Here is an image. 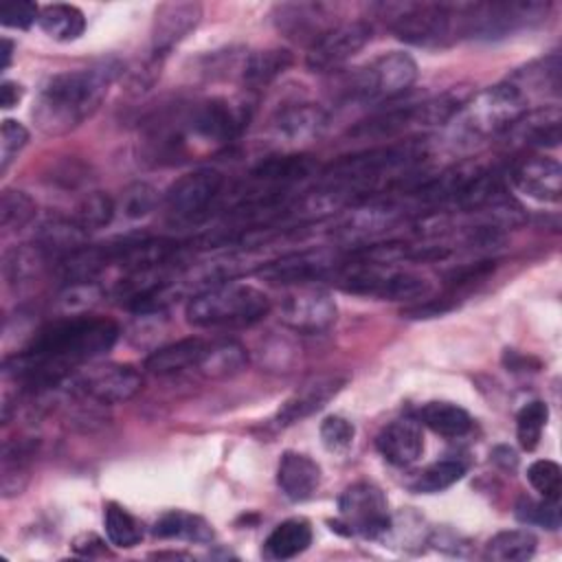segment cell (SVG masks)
Here are the masks:
<instances>
[{
	"mask_svg": "<svg viewBox=\"0 0 562 562\" xmlns=\"http://www.w3.org/2000/svg\"><path fill=\"white\" fill-rule=\"evenodd\" d=\"M40 26L46 35H50L57 42H72L86 31V18L83 13L72 4H46L40 9Z\"/></svg>",
	"mask_w": 562,
	"mask_h": 562,
	"instance_id": "obj_36",
	"label": "cell"
},
{
	"mask_svg": "<svg viewBox=\"0 0 562 562\" xmlns=\"http://www.w3.org/2000/svg\"><path fill=\"white\" fill-rule=\"evenodd\" d=\"M35 20H40V9L35 2L18 0L0 7V22L9 29H29Z\"/></svg>",
	"mask_w": 562,
	"mask_h": 562,
	"instance_id": "obj_49",
	"label": "cell"
},
{
	"mask_svg": "<svg viewBox=\"0 0 562 562\" xmlns=\"http://www.w3.org/2000/svg\"><path fill=\"white\" fill-rule=\"evenodd\" d=\"M11 55H13V42L9 40V37H2V70H7L9 68V64H11Z\"/></svg>",
	"mask_w": 562,
	"mask_h": 562,
	"instance_id": "obj_53",
	"label": "cell"
},
{
	"mask_svg": "<svg viewBox=\"0 0 562 562\" xmlns=\"http://www.w3.org/2000/svg\"><path fill=\"white\" fill-rule=\"evenodd\" d=\"M35 454H37V439L22 437V439L4 441L2 468H0V476H2L0 487L4 498L18 496L24 490Z\"/></svg>",
	"mask_w": 562,
	"mask_h": 562,
	"instance_id": "obj_27",
	"label": "cell"
},
{
	"mask_svg": "<svg viewBox=\"0 0 562 562\" xmlns=\"http://www.w3.org/2000/svg\"><path fill=\"white\" fill-rule=\"evenodd\" d=\"M426 158V143L417 138L371 147L331 162L325 169V182H338L358 193L364 202L378 191L382 182L395 178L400 171H408Z\"/></svg>",
	"mask_w": 562,
	"mask_h": 562,
	"instance_id": "obj_2",
	"label": "cell"
},
{
	"mask_svg": "<svg viewBox=\"0 0 562 562\" xmlns=\"http://www.w3.org/2000/svg\"><path fill=\"white\" fill-rule=\"evenodd\" d=\"M345 261L325 248L318 250H299V252H288L274 261L261 263L257 274L277 285H307L316 281H325L329 277H336L342 270Z\"/></svg>",
	"mask_w": 562,
	"mask_h": 562,
	"instance_id": "obj_12",
	"label": "cell"
},
{
	"mask_svg": "<svg viewBox=\"0 0 562 562\" xmlns=\"http://www.w3.org/2000/svg\"><path fill=\"white\" fill-rule=\"evenodd\" d=\"M103 527L108 540L119 549H132L143 538L138 520L119 503H108L103 507Z\"/></svg>",
	"mask_w": 562,
	"mask_h": 562,
	"instance_id": "obj_39",
	"label": "cell"
},
{
	"mask_svg": "<svg viewBox=\"0 0 562 562\" xmlns=\"http://www.w3.org/2000/svg\"><path fill=\"white\" fill-rule=\"evenodd\" d=\"M312 544V527L303 518H290L277 525L263 542V553L272 560H290Z\"/></svg>",
	"mask_w": 562,
	"mask_h": 562,
	"instance_id": "obj_33",
	"label": "cell"
},
{
	"mask_svg": "<svg viewBox=\"0 0 562 562\" xmlns=\"http://www.w3.org/2000/svg\"><path fill=\"white\" fill-rule=\"evenodd\" d=\"M112 263L110 257V246L101 244V246H90L86 244L83 248L57 259V274L61 277V281L68 283H86V281H94V277L105 270Z\"/></svg>",
	"mask_w": 562,
	"mask_h": 562,
	"instance_id": "obj_29",
	"label": "cell"
},
{
	"mask_svg": "<svg viewBox=\"0 0 562 562\" xmlns=\"http://www.w3.org/2000/svg\"><path fill=\"white\" fill-rule=\"evenodd\" d=\"M224 176L213 167H200L180 176L165 193L167 213L178 222H191L206 213L220 195Z\"/></svg>",
	"mask_w": 562,
	"mask_h": 562,
	"instance_id": "obj_13",
	"label": "cell"
},
{
	"mask_svg": "<svg viewBox=\"0 0 562 562\" xmlns=\"http://www.w3.org/2000/svg\"><path fill=\"white\" fill-rule=\"evenodd\" d=\"M246 364H248L246 347L237 340L222 338L206 345V351L198 364V371L206 378L222 380V378L237 375L239 371L246 369Z\"/></svg>",
	"mask_w": 562,
	"mask_h": 562,
	"instance_id": "obj_30",
	"label": "cell"
},
{
	"mask_svg": "<svg viewBox=\"0 0 562 562\" xmlns=\"http://www.w3.org/2000/svg\"><path fill=\"white\" fill-rule=\"evenodd\" d=\"M206 345L209 342L198 336H189V338L169 342L147 356L145 369L154 375H173V373H182L187 369H198V364L206 351Z\"/></svg>",
	"mask_w": 562,
	"mask_h": 562,
	"instance_id": "obj_26",
	"label": "cell"
},
{
	"mask_svg": "<svg viewBox=\"0 0 562 562\" xmlns=\"http://www.w3.org/2000/svg\"><path fill=\"white\" fill-rule=\"evenodd\" d=\"M516 518L525 525H538L544 529H558L560 527V505L558 501H533V498H520L516 503Z\"/></svg>",
	"mask_w": 562,
	"mask_h": 562,
	"instance_id": "obj_45",
	"label": "cell"
},
{
	"mask_svg": "<svg viewBox=\"0 0 562 562\" xmlns=\"http://www.w3.org/2000/svg\"><path fill=\"white\" fill-rule=\"evenodd\" d=\"M375 446L389 463L397 468H408L424 452V435L415 419H395L382 428Z\"/></svg>",
	"mask_w": 562,
	"mask_h": 562,
	"instance_id": "obj_22",
	"label": "cell"
},
{
	"mask_svg": "<svg viewBox=\"0 0 562 562\" xmlns=\"http://www.w3.org/2000/svg\"><path fill=\"white\" fill-rule=\"evenodd\" d=\"M465 474V463L459 459H443L428 465L413 483L411 490L417 494H437L461 481Z\"/></svg>",
	"mask_w": 562,
	"mask_h": 562,
	"instance_id": "obj_40",
	"label": "cell"
},
{
	"mask_svg": "<svg viewBox=\"0 0 562 562\" xmlns=\"http://www.w3.org/2000/svg\"><path fill=\"white\" fill-rule=\"evenodd\" d=\"M88 231L72 217H55L44 222L35 233V246H40L46 257H66L88 244Z\"/></svg>",
	"mask_w": 562,
	"mask_h": 562,
	"instance_id": "obj_28",
	"label": "cell"
},
{
	"mask_svg": "<svg viewBox=\"0 0 562 562\" xmlns=\"http://www.w3.org/2000/svg\"><path fill=\"white\" fill-rule=\"evenodd\" d=\"M35 202L29 193L18 189L2 191L0 200V226L4 233L22 231L35 217Z\"/></svg>",
	"mask_w": 562,
	"mask_h": 562,
	"instance_id": "obj_42",
	"label": "cell"
},
{
	"mask_svg": "<svg viewBox=\"0 0 562 562\" xmlns=\"http://www.w3.org/2000/svg\"><path fill=\"white\" fill-rule=\"evenodd\" d=\"M345 382H347V378H342L338 373H318V375L307 378L281 404V408L274 415V424L285 428V426H292V424L314 415L316 411H321L329 400H334L340 393Z\"/></svg>",
	"mask_w": 562,
	"mask_h": 562,
	"instance_id": "obj_17",
	"label": "cell"
},
{
	"mask_svg": "<svg viewBox=\"0 0 562 562\" xmlns=\"http://www.w3.org/2000/svg\"><path fill=\"white\" fill-rule=\"evenodd\" d=\"M294 57L288 48H266L255 50L246 57L241 68V81L248 90H259L272 83L292 66Z\"/></svg>",
	"mask_w": 562,
	"mask_h": 562,
	"instance_id": "obj_31",
	"label": "cell"
},
{
	"mask_svg": "<svg viewBox=\"0 0 562 562\" xmlns=\"http://www.w3.org/2000/svg\"><path fill=\"white\" fill-rule=\"evenodd\" d=\"M338 285L345 292L362 294V296H375V299H389V301H413L428 294L430 285L411 272H395L384 270V266L373 263H356L353 270H342L334 277Z\"/></svg>",
	"mask_w": 562,
	"mask_h": 562,
	"instance_id": "obj_10",
	"label": "cell"
},
{
	"mask_svg": "<svg viewBox=\"0 0 562 562\" xmlns=\"http://www.w3.org/2000/svg\"><path fill=\"white\" fill-rule=\"evenodd\" d=\"M20 99H22V86L15 83V81L4 79L2 86H0V105H2L4 110H9V108L18 105Z\"/></svg>",
	"mask_w": 562,
	"mask_h": 562,
	"instance_id": "obj_50",
	"label": "cell"
},
{
	"mask_svg": "<svg viewBox=\"0 0 562 562\" xmlns=\"http://www.w3.org/2000/svg\"><path fill=\"white\" fill-rule=\"evenodd\" d=\"M158 204V191L147 182L130 184L121 195V211L130 220L149 215Z\"/></svg>",
	"mask_w": 562,
	"mask_h": 562,
	"instance_id": "obj_46",
	"label": "cell"
},
{
	"mask_svg": "<svg viewBox=\"0 0 562 562\" xmlns=\"http://www.w3.org/2000/svg\"><path fill=\"white\" fill-rule=\"evenodd\" d=\"M527 105L525 92L512 81H503L465 99L454 114V125L461 136L483 140L507 132L527 112Z\"/></svg>",
	"mask_w": 562,
	"mask_h": 562,
	"instance_id": "obj_4",
	"label": "cell"
},
{
	"mask_svg": "<svg viewBox=\"0 0 562 562\" xmlns=\"http://www.w3.org/2000/svg\"><path fill=\"white\" fill-rule=\"evenodd\" d=\"M417 422H422L432 432L448 439L461 437L472 428V417L465 408L452 402H441V400L422 404L417 411Z\"/></svg>",
	"mask_w": 562,
	"mask_h": 562,
	"instance_id": "obj_32",
	"label": "cell"
},
{
	"mask_svg": "<svg viewBox=\"0 0 562 562\" xmlns=\"http://www.w3.org/2000/svg\"><path fill=\"white\" fill-rule=\"evenodd\" d=\"M353 435L356 428L349 419H345L342 415H327L321 422V441L329 452H347L353 443Z\"/></svg>",
	"mask_w": 562,
	"mask_h": 562,
	"instance_id": "obj_47",
	"label": "cell"
},
{
	"mask_svg": "<svg viewBox=\"0 0 562 562\" xmlns=\"http://www.w3.org/2000/svg\"><path fill=\"white\" fill-rule=\"evenodd\" d=\"M202 20V4L182 0V2H162L154 13L151 24V59L160 61L169 55Z\"/></svg>",
	"mask_w": 562,
	"mask_h": 562,
	"instance_id": "obj_16",
	"label": "cell"
},
{
	"mask_svg": "<svg viewBox=\"0 0 562 562\" xmlns=\"http://www.w3.org/2000/svg\"><path fill=\"white\" fill-rule=\"evenodd\" d=\"M338 318L334 296L314 285H303L288 294L279 307V321L299 334H321L329 329Z\"/></svg>",
	"mask_w": 562,
	"mask_h": 562,
	"instance_id": "obj_15",
	"label": "cell"
},
{
	"mask_svg": "<svg viewBox=\"0 0 562 562\" xmlns=\"http://www.w3.org/2000/svg\"><path fill=\"white\" fill-rule=\"evenodd\" d=\"M492 459H494L501 468H505V470H514V468H516V463H518L516 452H514L512 448H507V446H498V448H494Z\"/></svg>",
	"mask_w": 562,
	"mask_h": 562,
	"instance_id": "obj_51",
	"label": "cell"
},
{
	"mask_svg": "<svg viewBox=\"0 0 562 562\" xmlns=\"http://www.w3.org/2000/svg\"><path fill=\"white\" fill-rule=\"evenodd\" d=\"M176 116L189 147L191 143L220 147L233 143L244 132L250 119V110L239 101L206 99Z\"/></svg>",
	"mask_w": 562,
	"mask_h": 562,
	"instance_id": "obj_8",
	"label": "cell"
},
{
	"mask_svg": "<svg viewBox=\"0 0 562 562\" xmlns=\"http://www.w3.org/2000/svg\"><path fill=\"white\" fill-rule=\"evenodd\" d=\"M417 79V64L408 53L391 50L347 75L340 88L342 101L378 103L406 92Z\"/></svg>",
	"mask_w": 562,
	"mask_h": 562,
	"instance_id": "obj_5",
	"label": "cell"
},
{
	"mask_svg": "<svg viewBox=\"0 0 562 562\" xmlns=\"http://www.w3.org/2000/svg\"><path fill=\"white\" fill-rule=\"evenodd\" d=\"M391 29L397 40L413 46L446 44L454 31L461 33L463 4L448 2H404L386 4Z\"/></svg>",
	"mask_w": 562,
	"mask_h": 562,
	"instance_id": "obj_7",
	"label": "cell"
},
{
	"mask_svg": "<svg viewBox=\"0 0 562 562\" xmlns=\"http://www.w3.org/2000/svg\"><path fill=\"white\" fill-rule=\"evenodd\" d=\"M527 481L547 501H560L562 470L551 459H538L527 468Z\"/></svg>",
	"mask_w": 562,
	"mask_h": 562,
	"instance_id": "obj_44",
	"label": "cell"
},
{
	"mask_svg": "<svg viewBox=\"0 0 562 562\" xmlns=\"http://www.w3.org/2000/svg\"><path fill=\"white\" fill-rule=\"evenodd\" d=\"M318 171V162L310 154H279L259 160L250 176L257 182L272 187H290L294 182L307 180Z\"/></svg>",
	"mask_w": 562,
	"mask_h": 562,
	"instance_id": "obj_25",
	"label": "cell"
},
{
	"mask_svg": "<svg viewBox=\"0 0 562 562\" xmlns=\"http://www.w3.org/2000/svg\"><path fill=\"white\" fill-rule=\"evenodd\" d=\"M154 536L158 538H180L189 542H211L213 529L211 525L193 514L187 512H167L154 525Z\"/></svg>",
	"mask_w": 562,
	"mask_h": 562,
	"instance_id": "obj_37",
	"label": "cell"
},
{
	"mask_svg": "<svg viewBox=\"0 0 562 562\" xmlns=\"http://www.w3.org/2000/svg\"><path fill=\"white\" fill-rule=\"evenodd\" d=\"M560 123L562 114L558 105H547L540 110H527L507 134L525 147H558L560 145Z\"/></svg>",
	"mask_w": 562,
	"mask_h": 562,
	"instance_id": "obj_24",
	"label": "cell"
},
{
	"mask_svg": "<svg viewBox=\"0 0 562 562\" xmlns=\"http://www.w3.org/2000/svg\"><path fill=\"white\" fill-rule=\"evenodd\" d=\"M509 178L518 191L538 202H560L562 198V167L555 158H525L512 167Z\"/></svg>",
	"mask_w": 562,
	"mask_h": 562,
	"instance_id": "obj_20",
	"label": "cell"
},
{
	"mask_svg": "<svg viewBox=\"0 0 562 562\" xmlns=\"http://www.w3.org/2000/svg\"><path fill=\"white\" fill-rule=\"evenodd\" d=\"M116 213V204L114 200L108 195V193H101V191H92L88 193L79 206H77V213H75V220L88 231H99L103 226H108L112 222Z\"/></svg>",
	"mask_w": 562,
	"mask_h": 562,
	"instance_id": "obj_43",
	"label": "cell"
},
{
	"mask_svg": "<svg viewBox=\"0 0 562 562\" xmlns=\"http://www.w3.org/2000/svg\"><path fill=\"white\" fill-rule=\"evenodd\" d=\"M536 536L527 529H505L494 533L483 549V558L492 562H525L536 553Z\"/></svg>",
	"mask_w": 562,
	"mask_h": 562,
	"instance_id": "obj_34",
	"label": "cell"
},
{
	"mask_svg": "<svg viewBox=\"0 0 562 562\" xmlns=\"http://www.w3.org/2000/svg\"><path fill=\"white\" fill-rule=\"evenodd\" d=\"M101 544H103V542H101L94 533H83L81 538L75 540V551H77V553H83V555H92L94 549L101 551Z\"/></svg>",
	"mask_w": 562,
	"mask_h": 562,
	"instance_id": "obj_52",
	"label": "cell"
},
{
	"mask_svg": "<svg viewBox=\"0 0 562 562\" xmlns=\"http://www.w3.org/2000/svg\"><path fill=\"white\" fill-rule=\"evenodd\" d=\"M331 525V529L347 527L345 533L371 540L389 533L391 516L384 492L367 481L349 485L338 498V520Z\"/></svg>",
	"mask_w": 562,
	"mask_h": 562,
	"instance_id": "obj_9",
	"label": "cell"
},
{
	"mask_svg": "<svg viewBox=\"0 0 562 562\" xmlns=\"http://www.w3.org/2000/svg\"><path fill=\"white\" fill-rule=\"evenodd\" d=\"M270 312L268 296L239 281L204 288L187 303V321L195 327H248Z\"/></svg>",
	"mask_w": 562,
	"mask_h": 562,
	"instance_id": "obj_3",
	"label": "cell"
},
{
	"mask_svg": "<svg viewBox=\"0 0 562 562\" xmlns=\"http://www.w3.org/2000/svg\"><path fill=\"white\" fill-rule=\"evenodd\" d=\"M46 252L35 244L9 248L2 259V274L9 285H20L33 279L46 263Z\"/></svg>",
	"mask_w": 562,
	"mask_h": 562,
	"instance_id": "obj_38",
	"label": "cell"
},
{
	"mask_svg": "<svg viewBox=\"0 0 562 562\" xmlns=\"http://www.w3.org/2000/svg\"><path fill=\"white\" fill-rule=\"evenodd\" d=\"M551 2L496 0L463 4L461 33L476 40H501L547 20Z\"/></svg>",
	"mask_w": 562,
	"mask_h": 562,
	"instance_id": "obj_6",
	"label": "cell"
},
{
	"mask_svg": "<svg viewBox=\"0 0 562 562\" xmlns=\"http://www.w3.org/2000/svg\"><path fill=\"white\" fill-rule=\"evenodd\" d=\"M371 40V26L364 20L338 22L310 44L305 64L312 72H331L347 64Z\"/></svg>",
	"mask_w": 562,
	"mask_h": 562,
	"instance_id": "obj_14",
	"label": "cell"
},
{
	"mask_svg": "<svg viewBox=\"0 0 562 562\" xmlns=\"http://www.w3.org/2000/svg\"><path fill=\"white\" fill-rule=\"evenodd\" d=\"M29 132L22 123L13 119H4L0 127V171H7L9 162L18 156V151L26 145Z\"/></svg>",
	"mask_w": 562,
	"mask_h": 562,
	"instance_id": "obj_48",
	"label": "cell"
},
{
	"mask_svg": "<svg viewBox=\"0 0 562 562\" xmlns=\"http://www.w3.org/2000/svg\"><path fill=\"white\" fill-rule=\"evenodd\" d=\"M277 485L285 498L294 503L307 501L321 485V465L303 452L288 450L279 459Z\"/></svg>",
	"mask_w": 562,
	"mask_h": 562,
	"instance_id": "obj_23",
	"label": "cell"
},
{
	"mask_svg": "<svg viewBox=\"0 0 562 562\" xmlns=\"http://www.w3.org/2000/svg\"><path fill=\"white\" fill-rule=\"evenodd\" d=\"M143 386V375L132 364H99L81 373H72L66 382L68 393L88 397L97 404H123Z\"/></svg>",
	"mask_w": 562,
	"mask_h": 562,
	"instance_id": "obj_11",
	"label": "cell"
},
{
	"mask_svg": "<svg viewBox=\"0 0 562 562\" xmlns=\"http://www.w3.org/2000/svg\"><path fill=\"white\" fill-rule=\"evenodd\" d=\"M108 246H110L112 263L121 266L127 272L173 266V261L182 250V244L165 237H136V239H123Z\"/></svg>",
	"mask_w": 562,
	"mask_h": 562,
	"instance_id": "obj_19",
	"label": "cell"
},
{
	"mask_svg": "<svg viewBox=\"0 0 562 562\" xmlns=\"http://www.w3.org/2000/svg\"><path fill=\"white\" fill-rule=\"evenodd\" d=\"M327 114L316 103H292L279 108L270 121V132L283 143H305L321 134Z\"/></svg>",
	"mask_w": 562,
	"mask_h": 562,
	"instance_id": "obj_21",
	"label": "cell"
},
{
	"mask_svg": "<svg viewBox=\"0 0 562 562\" xmlns=\"http://www.w3.org/2000/svg\"><path fill=\"white\" fill-rule=\"evenodd\" d=\"M121 72L123 64L110 57L88 68L50 75L42 83L33 108L37 127L50 136L75 130L99 108Z\"/></svg>",
	"mask_w": 562,
	"mask_h": 562,
	"instance_id": "obj_1",
	"label": "cell"
},
{
	"mask_svg": "<svg viewBox=\"0 0 562 562\" xmlns=\"http://www.w3.org/2000/svg\"><path fill=\"white\" fill-rule=\"evenodd\" d=\"M507 81L520 88L527 99L531 92L558 94L560 92V57L551 55V57L531 61L529 66L516 70Z\"/></svg>",
	"mask_w": 562,
	"mask_h": 562,
	"instance_id": "obj_35",
	"label": "cell"
},
{
	"mask_svg": "<svg viewBox=\"0 0 562 562\" xmlns=\"http://www.w3.org/2000/svg\"><path fill=\"white\" fill-rule=\"evenodd\" d=\"M549 422V406L542 400L525 404L516 415V437L522 450H536Z\"/></svg>",
	"mask_w": 562,
	"mask_h": 562,
	"instance_id": "obj_41",
	"label": "cell"
},
{
	"mask_svg": "<svg viewBox=\"0 0 562 562\" xmlns=\"http://www.w3.org/2000/svg\"><path fill=\"white\" fill-rule=\"evenodd\" d=\"M277 29L296 42H316L334 24V7L325 2H283L274 7Z\"/></svg>",
	"mask_w": 562,
	"mask_h": 562,
	"instance_id": "obj_18",
	"label": "cell"
}]
</instances>
